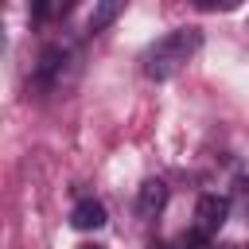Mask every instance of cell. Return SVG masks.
Segmentation results:
<instances>
[{"label":"cell","mask_w":249,"mask_h":249,"mask_svg":"<svg viewBox=\"0 0 249 249\" xmlns=\"http://www.w3.org/2000/svg\"><path fill=\"white\" fill-rule=\"evenodd\" d=\"M198 47H202V31L198 27H175L167 35H160L144 51V74L152 82H167V78H175L198 54Z\"/></svg>","instance_id":"6da1fadb"},{"label":"cell","mask_w":249,"mask_h":249,"mask_svg":"<svg viewBox=\"0 0 249 249\" xmlns=\"http://www.w3.org/2000/svg\"><path fill=\"white\" fill-rule=\"evenodd\" d=\"M226 218H230V198H222V195H202L198 198V206H195V230H202L210 237V233H218L226 226Z\"/></svg>","instance_id":"7a4b0ae2"},{"label":"cell","mask_w":249,"mask_h":249,"mask_svg":"<svg viewBox=\"0 0 249 249\" xmlns=\"http://www.w3.org/2000/svg\"><path fill=\"white\" fill-rule=\"evenodd\" d=\"M163 202H167V187H163V179H144V187H140V195H136V210H140V218H156V214L163 210Z\"/></svg>","instance_id":"3957f363"},{"label":"cell","mask_w":249,"mask_h":249,"mask_svg":"<svg viewBox=\"0 0 249 249\" xmlns=\"http://www.w3.org/2000/svg\"><path fill=\"white\" fill-rule=\"evenodd\" d=\"M70 226H74V230H101V226H105V206L93 202V198H82V202L70 210Z\"/></svg>","instance_id":"277c9868"},{"label":"cell","mask_w":249,"mask_h":249,"mask_svg":"<svg viewBox=\"0 0 249 249\" xmlns=\"http://www.w3.org/2000/svg\"><path fill=\"white\" fill-rule=\"evenodd\" d=\"M128 8V0H93V12H89V31H105L117 23V16Z\"/></svg>","instance_id":"5b68a950"},{"label":"cell","mask_w":249,"mask_h":249,"mask_svg":"<svg viewBox=\"0 0 249 249\" xmlns=\"http://www.w3.org/2000/svg\"><path fill=\"white\" fill-rule=\"evenodd\" d=\"M179 249H210V237L202 230H191V233L179 237Z\"/></svg>","instance_id":"8992f818"},{"label":"cell","mask_w":249,"mask_h":249,"mask_svg":"<svg viewBox=\"0 0 249 249\" xmlns=\"http://www.w3.org/2000/svg\"><path fill=\"white\" fill-rule=\"evenodd\" d=\"M202 12H233V8H241V0H195Z\"/></svg>","instance_id":"52a82bcc"},{"label":"cell","mask_w":249,"mask_h":249,"mask_svg":"<svg viewBox=\"0 0 249 249\" xmlns=\"http://www.w3.org/2000/svg\"><path fill=\"white\" fill-rule=\"evenodd\" d=\"M78 249H101V245H78Z\"/></svg>","instance_id":"ba28073f"}]
</instances>
